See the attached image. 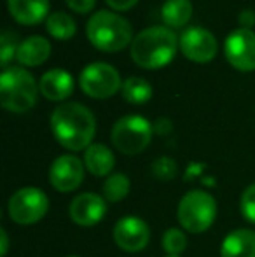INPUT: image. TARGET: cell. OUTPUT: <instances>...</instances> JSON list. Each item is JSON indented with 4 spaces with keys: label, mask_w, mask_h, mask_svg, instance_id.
Segmentation results:
<instances>
[{
    "label": "cell",
    "mask_w": 255,
    "mask_h": 257,
    "mask_svg": "<svg viewBox=\"0 0 255 257\" xmlns=\"http://www.w3.org/2000/svg\"><path fill=\"white\" fill-rule=\"evenodd\" d=\"M51 130L65 149L77 153L91 146L96 133V119L86 105L67 102L53 110Z\"/></svg>",
    "instance_id": "6da1fadb"
},
{
    "label": "cell",
    "mask_w": 255,
    "mask_h": 257,
    "mask_svg": "<svg viewBox=\"0 0 255 257\" xmlns=\"http://www.w3.org/2000/svg\"><path fill=\"white\" fill-rule=\"evenodd\" d=\"M178 44V37L168 27H150L133 39L131 58L147 70L163 68L175 58Z\"/></svg>",
    "instance_id": "7a4b0ae2"
},
{
    "label": "cell",
    "mask_w": 255,
    "mask_h": 257,
    "mask_svg": "<svg viewBox=\"0 0 255 257\" xmlns=\"http://www.w3.org/2000/svg\"><path fill=\"white\" fill-rule=\"evenodd\" d=\"M88 39L103 53H117L131 42L133 30L128 20L110 11H98L88 21Z\"/></svg>",
    "instance_id": "3957f363"
},
{
    "label": "cell",
    "mask_w": 255,
    "mask_h": 257,
    "mask_svg": "<svg viewBox=\"0 0 255 257\" xmlns=\"http://www.w3.org/2000/svg\"><path fill=\"white\" fill-rule=\"evenodd\" d=\"M41 89L35 84L34 75L21 67L4 68L0 75V103L14 114L28 112L37 103Z\"/></svg>",
    "instance_id": "277c9868"
},
{
    "label": "cell",
    "mask_w": 255,
    "mask_h": 257,
    "mask_svg": "<svg viewBox=\"0 0 255 257\" xmlns=\"http://www.w3.org/2000/svg\"><path fill=\"white\" fill-rule=\"evenodd\" d=\"M217 217V203L204 191H189L184 194L177 208V219L189 233H204L210 229Z\"/></svg>",
    "instance_id": "5b68a950"
},
{
    "label": "cell",
    "mask_w": 255,
    "mask_h": 257,
    "mask_svg": "<svg viewBox=\"0 0 255 257\" xmlns=\"http://www.w3.org/2000/svg\"><path fill=\"white\" fill-rule=\"evenodd\" d=\"M154 128L145 117L142 115H124L114 124L110 132V139L117 151L123 154L135 156L147 149V146L152 140Z\"/></svg>",
    "instance_id": "8992f818"
},
{
    "label": "cell",
    "mask_w": 255,
    "mask_h": 257,
    "mask_svg": "<svg viewBox=\"0 0 255 257\" xmlns=\"http://www.w3.org/2000/svg\"><path fill=\"white\" fill-rule=\"evenodd\" d=\"M79 84L82 91L91 98H110L123 88L119 72L112 65L103 61L89 63L81 72Z\"/></svg>",
    "instance_id": "52a82bcc"
},
{
    "label": "cell",
    "mask_w": 255,
    "mask_h": 257,
    "mask_svg": "<svg viewBox=\"0 0 255 257\" xmlns=\"http://www.w3.org/2000/svg\"><path fill=\"white\" fill-rule=\"evenodd\" d=\"M49 200L44 191L37 187H23L9 200V217L16 224H35L48 213Z\"/></svg>",
    "instance_id": "ba28073f"
},
{
    "label": "cell",
    "mask_w": 255,
    "mask_h": 257,
    "mask_svg": "<svg viewBox=\"0 0 255 257\" xmlns=\"http://www.w3.org/2000/svg\"><path fill=\"white\" fill-rule=\"evenodd\" d=\"M224 53L227 61L241 72L255 70V34L248 28H238L225 39Z\"/></svg>",
    "instance_id": "9c48e42d"
},
{
    "label": "cell",
    "mask_w": 255,
    "mask_h": 257,
    "mask_svg": "<svg viewBox=\"0 0 255 257\" xmlns=\"http://www.w3.org/2000/svg\"><path fill=\"white\" fill-rule=\"evenodd\" d=\"M51 186L60 193L75 191L84 180V163L72 154H63L56 158L49 170Z\"/></svg>",
    "instance_id": "30bf717a"
},
{
    "label": "cell",
    "mask_w": 255,
    "mask_h": 257,
    "mask_svg": "<svg viewBox=\"0 0 255 257\" xmlns=\"http://www.w3.org/2000/svg\"><path fill=\"white\" fill-rule=\"evenodd\" d=\"M180 49L189 60L196 61V63H208L217 54L218 44L211 32L201 27H192L182 34Z\"/></svg>",
    "instance_id": "8fae6325"
},
{
    "label": "cell",
    "mask_w": 255,
    "mask_h": 257,
    "mask_svg": "<svg viewBox=\"0 0 255 257\" xmlns=\"http://www.w3.org/2000/svg\"><path fill=\"white\" fill-rule=\"evenodd\" d=\"M114 240L123 250L140 252L149 245L150 229L138 217H123L114 227Z\"/></svg>",
    "instance_id": "7c38bea8"
},
{
    "label": "cell",
    "mask_w": 255,
    "mask_h": 257,
    "mask_svg": "<svg viewBox=\"0 0 255 257\" xmlns=\"http://www.w3.org/2000/svg\"><path fill=\"white\" fill-rule=\"evenodd\" d=\"M70 219L77 226L91 227L98 224L107 213V203L102 196L95 193H82L75 196L68 208Z\"/></svg>",
    "instance_id": "4fadbf2b"
},
{
    "label": "cell",
    "mask_w": 255,
    "mask_h": 257,
    "mask_svg": "<svg viewBox=\"0 0 255 257\" xmlns=\"http://www.w3.org/2000/svg\"><path fill=\"white\" fill-rule=\"evenodd\" d=\"M39 89L51 102H63L74 91V77L63 68H53L42 75Z\"/></svg>",
    "instance_id": "5bb4252c"
},
{
    "label": "cell",
    "mask_w": 255,
    "mask_h": 257,
    "mask_svg": "<svg viewBox=\"0 0 255 257\" xmlns=\"http://www.w3.org/2000/svg\"><path fill=\"white\" fill-rule=\"evenodd\" d=\"M9 14L20 25H39L49 11V0H7Z\"/></svg>",
    "instance_id": "9a60e30c"
},
{
    "label": "cell",
    "mask_w": 255,
    "mask_h": 257,
    "mask_svg": "<svg viewBox=\"0 0 255 257\" xmlns=\"http://www.w3.org/2000/svg\"><path fill=\"white\" fill-rule=\"evenodd\" d=\"M222 257H255V231L236 229L224 238L220 247Z\"/></svg>",
    "instance_id": "2e32d148"
},
{
    "label": "cell",
    "mask_w": 255,
    "mask_h": 257,
    "mask_svg": "<svg viewBox=\"0 0 255 257\" xmlns=\"http://www.w3.org/2000/svg\"><path fill=\"white\" fill-rule=\"evenodd\" d=\"M49 54H51V44L48 39L32 35L20 44L16 60L25 67H37L48 60Z\"/></svg>",
    "instance_id": "e0dca14e"
},
{
    "label": "cell",
    "mask_w": 255,
    "mask_h": 257,
    "mask_svg": "<svg viewBox=\"0 0 255 257\" xmlns=\"http://www.w3.org/2000/svg\"><path fill=\"white\" fill-rule=\"evenodd\" d=\"M84 165L95 177H105L114 170L116 159L112 151L103 144H91L84 153Z\"/></svg>",
    "instance_id": "ac0fdd59"
},
{
    "label": "cell",
    "mask_w": 255,
    "mask_h": 257,
    "mask_svg": "<svg viewBox=\"0 0 255 257\" xmlns=\"http://www.w3.org/2000/svg\"><path fill=\"white\" fill-rule=\"evenodd\" d=\"M164 25L171 28H182L192 18L191 0H166L161 11Z\"/></svg>",
    "instance_id": "d6986e66"
},
{
    "label": "cell",
    "mask_w": 255,
    "mask_h": 257,
    "mask_svg": "<svg viewBox=\"0 0 255 257\" xmlns=\"http://www.w3.org/2000/svg\"><path fill=\"white\" fill-rule=\"evenodd\" d=\"M123 96L124 100L133 105L147 103L152 98V86L143 77H129L123 82Z\"/></svg>",
    "instance_id": "ffe728a7"
},
{
    "label": "cell",
    "mask_w": 255,
    "mask_h": 257,
    "mask_svg": "<svg viewBox=\"0 0 255 257\" xmlns=\"http://www.w3.org/2000/svg\"><path fill=\"white\" fill-rule=\"evenodd\" d=\"M46 28H48L49 35L58 39V41H68V39L74 37L75 30H77L75 21L67 13H62V11H56L48 18Z\"/></svg>",
    "instance_id": "44dd1931"
},
{
    "label": "cell",
    "mask_w": 255,
    "mask_h": 257,
    "mask_svg": "<svg viewBox=\"0 0 255 257\" xmlns=\"http://www.w3.org/2000/svg\"><path fill=\"white\" fill-rule=\"evenodd\" d=\"M129 193V179L124 173H112L103 184V196L105 200L117 203L124 200Z\"/></svg>",
    "instance_id": "7402d4cb"
},
{
    "label": "cell",
    "mask_w": 255,
    "mask_h": 257,
    "mask_svg": "<svg viewBox=\"0 0 255 257\" xmlns=\"http://www.w3.org/2000/svg\"><path fill=\"white\" fill-rule=\"evenodd\" d=\"M187 247V238L177 227H171L163 234V248L168 255H180Z\"/></svg>",
    "instance_id": "603a6c76"
},
{
    "label": "cell",
    "mask_w": 255,
    "mask_h": 257,
    "mask_svg": "<svg viewBox=\"0 0 255 257\" xmlns=\"http://www.w3.org/2000/svg\"><path fill=\"white\" fill-rule=\"evenodd\" d=\"M18 48H20V44H18L16 34L9 30L2 32V35H0V63L4 68H9V61L18 54Z\"/></svg>",
    "instance_id": "cb8c5ba5"
},
{
    "label": "cell",
    "mask_w": 255,
    "mask_h": 257,
    "mask_svg": "<svg viewBox=\"0 0 255 257\" xmlns=\"http://www.w3.org/2000/svg\"><path fill=\"white\" fill-rule=\"evenodd\" d=\"M152 172H154V175H156L157 179L171 180V179H175V175H177V163H175L171 158L163 156V158H159V159H156V161H154Z\"/></svg>",
    "instance_id": "d4e9b609"
},
{
    "label": "cell",
    "mask_w": 255,
    "mask_h": 257,
    "mask_svg": "<svg viewBox=\"0 0 255 257\" xmlns=\"http://www.w3.org/2000/svg\"><path fill=\"white\" fill-rule=\"evenodd\" d=\"M239 210H241L243 217L248 222L255 224V184H250L241 194L239 200Z\"/></svg>",
    "instance_id": "484cf974"
},
{
    "label": "cell",
    "mask_w": 255,
    "mask_h": 257,
    "mask_svg": "<svg viewBox=\"0 0 255 257\" xmlns=\"http://www.w3.org/2000/svg\"><path fill=\"white\" fill-rule=\"evenodd\" d=\"M65 2H67V6L77 14L89 13V11H93L96 6V0H65Z\"/></svg>",
    "instance_id": "4316f807"
},
{
    "label": "cell",
    "mask_w": 255,
    "mask_h": 257,
    "mask_svg": "<svg viewBox=\"0 0 255 257\" xmlns=\"http://www.w3.org/2000/svg\"><path fill=\"white\" fill-rule=\"evenodd\" d=\"M114 11H128L138 4V0H105Z\"/></svg>",
    "instance_id": "83f0119b"
},
{
    "label": "cell",
    "mask_w": 255,
    "mask_h": 257,
    "mask_svg": "<svg viewBox=\"0 0 255 257\" xmlns=\"http://www.w3.org/2000/svg\"><path fill=\"white\" fill-rule=\"evenodd\" d=\"M239 23L243 25V28H248L250 30V27H253L255 25V14H253V11H250V9H245L241 14H239Z\"/></svg>",
    "instance_id": "f1b7e54d"
},
{
    "label": "cell",
    "mask_w": 255,
    "mask_h": 257,
    "mask_svg": "<svg viewBox=\"0 0 255 257\" xmlns=\"http://www.w3.org/2000/svg\"><path fill=\"white\" fill-rule=\"evenodd\" d=\"M154 132L159 133V135H164V133L171 132V122L168 119H159V121L154 124Z\"/></svg>",
    "instance_id": "f546056e"
},
{
    "label": "cell",
    "mask_w": 255,
    "mask_h": 257,
    "mask_svg": "<svg viewBox=\"0 0 255 257\" xmlns=\"http://www.w3.org/2000/svg\"><path fill=\"white\" fill-rule=\"evenodd\" d=\"M0 234H2V252H0V257H6L7 255V248H9V238H7V233L6 229L0 231Z\"/></svg>",
    "instance_id": "4dcf8cb0"
},
{
    "label": "cell",
    "mask_w": 255,
    "mask_h": 257,
    "mask_svg": "<svg viewBox=\"0 0 255 257\" xmlns=\"http://www.w3.org/2000/svg\"><path fill=\"white\" fill-rule=\"evenodd\" d=\"M166 257H178V255H166Z\"/></svg>",
    "instance_id": "1f68e13d"
},
{
    "label": "cell",
    "mask_w": 255,
    "mask_h": 257,
    "mask_svg": "<svg viewBox=\"0 0 255 257\" xmlns=\"http://www.w3.org/2000/svg\"><path fill=\"white\" fill-rule=\"evenodd\" d=\"M68 257H79V255H68Z\"/></svg>",
    "instance_id": "d6a6232c"
}]
</instances>
